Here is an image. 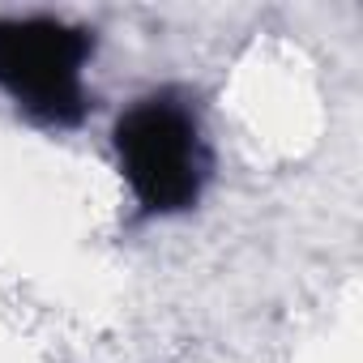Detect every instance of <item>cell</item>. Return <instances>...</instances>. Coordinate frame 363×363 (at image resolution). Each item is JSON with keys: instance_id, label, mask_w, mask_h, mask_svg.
<instances>
[{"instance_id": "obj_1", "label": "cell", "mask_w": 363, "mask_h": 363, "mask_svg": "<svg viewBox=\"0 0 363 363\" xmlns=\"http://www.w3.org/2000/svg\"><path fill=\"white\" fill-rule=\"evenodd\" d=\"M111 154L137 218L193 214L214 179V150L189 90L158 86L133 99L111 124Z\"/></svg>"}, {"instance_id": "obj_2", "label": "cell", "mask_w": 363, "mask_h": 363, "mask_svg": "<svg viewBox=\"0 0 363 363\" xmlns=\"http://www.w3.org/2000/svg\"><path fill=\"white\" fill-rule=\"evenodd\" d=\"M99 52V30L52 13L0 18V90L18 116L39 128H82L94 111L86 69Z\"/></svg>"}]
</instances>
